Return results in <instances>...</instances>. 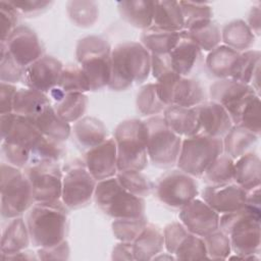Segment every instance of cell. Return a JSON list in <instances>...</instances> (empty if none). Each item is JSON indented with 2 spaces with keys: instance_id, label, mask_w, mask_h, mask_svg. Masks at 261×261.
<instances>
[{
  "instance_id": "6da1fadb",
  "label": "cell",
  "mask_w": 261,
  "mask_h": 261,
  "mask_svg": "<svg viewBox=\"0 0 261 261\" xmlns=\"http://www.w3.org/2000/svg\"><path fill=\"white\" fill-rule=\"evenodd\" d=\"M150 73L151 54L140 42L126 41L112 48L110 90L121 92L133 85H141Z\"/></svg>"
},
{
  "instance_id": "d6986e66",
  "label": "cell",
  "mask_w": 261,
  "mask_h": 261,
  "mask_svg": "<svg viewBox=\"0 0 261 261\" xmlns=\"http://www.w3.org/2000/svg\"><path fill=\"white\" fill-rule=\"evenodd\" d=\"M201 197L219 215L236 211L246 205V191L233 181L208 185L203 189Z\"/></svg>"
},
{
  "instance_id": "f546056e",
  "label": "cell",
  "mask_w": 261,
  "mask_h": 261,
  "mask_svg": "<svg viewBox=\"0 0 261 261\" xmlns=\"http://www.w3.org/2000/svg\"><path fill=\"white\" fill-rule=\"evenodd\" d=\"M76 142L87 149H91L107 139V128L103 121L94 116H83L71 127Z\"/></svg>"
},
{
  "instance_id": "d4e9b609",
  "label": "cell",
  "mask_w": 261,
  "mask_h": 261,
  "mask_svg": "<svg viewBox=\"0 0 261 261\" xmlns=\"http://www.w3.org/2000/svg\"><path fill=\"white\" fill-rule=\"evenodd\" d=\"M135 260L147 261L163 251V229L154 223L148 222L141 233L133 242Z\"/></svg>"
},
{
  "instance_id": "484cf974",
  "label": "cell",
  "mask_w": 261,
  "mask_h": 261,
  "mask_svg": "<svg viewBox=\"0 0 261 261\" xmlns=\"http://www.w3.org/2000/svg\"><path fill=\"white\" fill-rule=\"evenodd\" d=\"M116 4L121 18L128 24L143 31L153 24L155 1L128 0Z\"/></svg>"
},
{
  "instance_id": "836d02e7",
  "label": "cell",
  "mask_w": 261,
  "mask_h": 261,
  "mask_svg": "<svg viewBox=\"0 0 261 261\" xmlns=\"http://www.w3.org/2000/svg\"><path fill=\"white\" fill-rule=\"evenodd\" d=\"M241 52H238L223 44L208 52L205 65L208 71L216 79H230L233 66Z\"/></svg>"
},
{
  "instance_id": "ac0fdd59",
  "label": "cell",
  "mask_w": 261,
  "mask_h": 261,
  "mask_svg": "<svg viewBox=\"0 0 261 261\" xmlns=\"http://www.w3.org/2000/svg\"><path fill=\"white\" fill-rule=\"evenodd\" d=\"M84 162L97 181L115 176L118 172V167L114 138H107L101 144L88 149Z\"/></svg>"
},
{
  "instance_id": "bcb514c9",
  "label": "cell",
  "mask_w": 261,
  "mask_h": 261,
  "mask_svg": "<svg viewBox=\"0 0 261 261\" xmlns=\"http://www.w3.org/2000/svg\"><path fill=\"white\" fill-rule=\"evenodd\" d=\"M64 148L62 143L42 136L31 152V162L51 161L58 162L63 156ZM29 163V164H30Z\"/></svg>"
},
{
  "instance_id": "f5cc1de1",
  "label": "cell",
  "mask_w": 261,
  "mask_h": 261,
  "mask_svg": "<svg viewBox=\"0 0 261 261\" xmlns=\"http://www.w3.org/2000/svg\"><path fill=\"white\" fill-rule=\"evenodd\" d=\"M19 13L11 5V3L5 0L0 1V33L1 42H5L10 34L17 27V19Z\"/></svg>"
},
{
  "instance_id": "91938a15",
  "label": "cell",
  "mask_w": 261,
  "mask_h": 261,
  "mask_svg": "<svg viewBox=\"0 0 261 261\" xmlns=\"http://www.w3.org/2000/svg\"><path fill=\"white\" fill-rule=\"evenodd\" d=\"M168 70H173L168 54H151V73L155 80Z\"/></svg>"
},
{
  "instance_id": "30bf717a",
  "label": "cell",
  "mask_w": 261,
  "mask_h": 261,
  "mask_svg": "<svg viewBox=\"0 0 261 261\" xmlns=\"http://www.w3.org/2000/svg\"><path fill=\"white\" fill-rule=\"evenodd\" d=\"M97 182L84 161L73 160L63 171L61 201L68 209L86 206L94 197Z\"/></svg>"
},
{
  "instance_id": "4dcf8cb0",
  "label": "cell",
  "mask_w": 261,
  "mask_h": 261,
  "mask_svg": "<svg viewBox=\"0 0 261 261\" xmlns=\"http://www.w3.org/2000/svg\"><path fill=\"white\" fill-rule=\"evenodd\" d=\"M41 134L57 142H65L71 135L70 123L64 121L55 111L53 105L48 106L34 120Z\"/></svg>"
},
{
  "instance_id": "f6af8a7d",
  "label": "cell",
  "mask_w": 261,
  "mask_h": 261,
  "mask_svg": "<svg viewBox=\"0 0 261 261\" xmlns=\"http://www.w3.org/2000/svg\"><path fill=\"white\" fill-rule=\"evenodd\" d=\"M209 260H225L231 254L229 237L220 228L202 238Z\"/></svg>"
},
{
  "instance_id": "44dd1931",
  "label": "cell",
  "mask_w": 261,
  "mask_h": 261,
  "mask_svg": "<svg viewBox=\"0 0 261 261\" xmlns=\"http://www.w3.org/2000/svg\"><path fill=\"white\" fill-rule=\"evenodd\" d=\"M168 126L179 137L187 138L201 132V123L196 107L169 105L162 114Z\"/></svg>"
},
{
  "instance_id": "ee69618b",
  "label": "cell",
  "mask_w": 261,
  "mask_h": 261,
  "mask_svg": "<svg viewBox=\"0 0 261 261\" xmlns=\"http://www.w3.org/2000/svg\"><path fill=\"white\" fill-rule=\"evenodd\" d=\"M149 221L146 216L138 218H119L111 223L113 236L119 242L133 243Z\"/></svg>"
},
{
  "instance_id": "f907efd6",
  "label": "cell",
  "mask_w": 261,
  "mask_h": 261,
  "mask_svg": "<svg viewBox=\"0 0 261 261\" xmlns=\"http://www.w3.org/2000/svg\"><path fill=\"white\" fill-rule=\"evenodd\" d=\"M260 113V96L256 95L247 103L243 109L237 124L246 127L259 137L261 134Z\"/></svg>"
},
{
  "instance_id": "94428289",
  "label": "cell",
  "mask_w": 261,
  "mask_h": 261,
  "mask_svg": "<svg viewBox=\"0 0 261 261\" xmlns=\"http://www.w3.org/2000/svg\"><path fill=\"white\" fill-rule=\"evenodd\" d=\"M111 259L112 260H135L133 243H129V242L117 243L112 249Z\"/></svg>"
},
{
  "instance_id": "5b68a950",
  "label": "cell",
  "mask_w": 261,
  "mask_h": 261,
  "mask_svg": "<svg viewBox=\"0 0 261 261\" xmlns=\"http://www.w3.org/2000/svg\"><path fill=\"white\" fill-rule=\"evenodd\" d=\"M112 48L108 41L100 36H86L75 46V58L85 72L91 91L108 87L111 74Z\"/></svg>"
},
{
  "instance_id": "ba28073f",
  "label": "cell",
  "mask_w": 261,
  "mask_h": 261,
  "mask_svg": "<svg viewBox=\"0 0 261 261\" xmlns=\"http://www.w3.org/2000/svg\"><path fill=\"white\" fill-rule=\"evenodd\" d=\"M222 153L221 138L211 137L200 132L182 139L176 166L194 177H201L210 164Z\"/></svg>"
},
{
  "instance_id": "d6a6232c",
  "label": "cell",
  "mask_w": 261,
  "mask_h": 261,
  "mask_svg": "<svg viewBox=\"0 0 261 261\" xmlns=\"http://www.w3.org/2000/svg\"><path fill=\"white\" fill-rule=\"evenodd\" d=\"M164 31L181 32L185 29V20L178 1H155L153 24Z\"/></svg>"
},
{
  "instance_id": "5bb4252c",
  "label": "cell",
  "mask_w": 261,
  "mask_h": 261,
  "mask_svg": "<svg viewBox=\"0 0 261 261\" xmlns=\"http://www.w3.org/2000/svg\"><path fill=\"white\" fill-rule=\"evenodd\" d=\"M1 142L32 149L43 136L33 120L14 112L0 115Z\"/></svg>"
},
{
  "instance_id": "680465c9",
  "label": "cell",
  "mask_w": 261,
  "mask_h": 261,
  "mask_svg": "<svg viewBox=\"0 0 261 261\" xmlns=\"http://www.w3.org/2000/svg\"><path fill=\"white\" fill-rule=\"evenodd\" d=\"M17 89L13 84L0 83V115L13 112V101Z\"/></svg>"
},
{
  "instance_id": "e0dca14e",
  "label": "cell",
  "mask_w": 261,
  "mask_h": 261,
  "mask_svg": "<svg viewBox=\"0 0 261 261\" xmlns=\"http://www.w3.org/2000/svg\"><path fill=\"white\" fill-rule=\"evenodd\" d=\"M219 217L215 210L198 198L180 208L178 214L179 221L186 228L201 238L219 228Z\"/></svg>"
},
{
  "instance_id": "9a60e30c",
  "label": "cell",
  "mask_w": 261,
  "mask_h": 261,
  "mask_svg": "<svg viewBox=\"0 0 261 261\" xmlns=\"http://www.w3.org/2000/svg\"><path fill=\"white\" fill-rule=\"evenodd\" d=\"M9 53L22 67H28L44 55V47L37 33L28 25H17L5 42Z\"/></svg>"
},
{
  "instance_id": "277c9868",
  "label": "cell",
  "mask_w": 261,
  "mask_h": 261,
  "mask_svg": "<svg viewBox=\"0 0 261 261\" xmlns=\"http://www.w3.org/2000/svg\"><path fill=\"white\" fill-rule=\"evenodd\" d=\"M118 171H143L149 162L147 128L144 120L137 118L119 122L114 129Z\"/></svg>"
},
{
  "instance_id": "8d00e7d4",
  "label": "cell",
  "mask_w": 261,
  "mask_h": 261,
  "mask_svg": "<svg viewBox=\"0 0 261 261\" xmlns=\"http://www.w3.org/2000/svg\"><path fill=\"white\" fill-rule=\"evenodd\" d=\"M205 101V92L201 83L193 77L180 76L174 85L171 105L196 107Z\"/></svg>"
},
{
  "instance_id": "6125c7cd",
  "label": "cell",
  "mask_w": 261,
  "mask_h": 261,
  "mask_svg": "<svg viewBox=\"0 0 261 261\" xmlns=\"http://www.w3.org/2000/svg\"><path fill=\"white\" fill-rule=\"evenodd\" d=\"M246 23L250 28V30L253 32V34L256 37H259L261 34V10H260V4L253 5L248 13V17L246 20Z\"/></svg>"
},
{
  "instance_id": "c3c4849f",
  "label": "cell",
  "mask_w": 261,
  "mask_h": 261,
  "mask_svg": "<svg viewBox=\"0 0 261 261\" xmlns=\"http://www.w3.org/2000/svg\"><path fill=\"white\" fill-rule=\"evenodd\" d=\"M24 69L12 57L5 44L0 42V81L13 85L22 82Z\"/></svg>"
},
{
  "instance_id": "52a82bcc",
  "label": "cell",
  "mask_w": 261,
  "mask_h": 261,
  "mask_svg": "<svg viewBox=\"0 0 261 261\" xmlns=\"http://www.w3.org/2000/svg\"><path fill=\"white\" fill-rule=\"evenodd\" d=\"M93 198L98 208L113 219L145 216L144 198L127 192L116 176L98 181Z\"/></svg>"
},
{
  "instance_id": "4fadbf2b",
  "label": "cell",
  "mask_w": 261,
  "mask_h": 261,
  "mask_svg": "<svg viewBox=\"0 0 261 261\" xmlns=\"http://www.w3.org/2000/svg\"><path fill=\"white\" fill-rule=\"evenodd\" d=\"M209 94L212 101L220 104L227 111L233 124L238 123L247 103L258 95L250 85L232 79L215 81L209 88Z\"/></svg>"
},
{
  "instance_id": "7a4b0ae2",
  "label": "cell",
  "mask_w": 261,
  "mask_h": 261,
  "mask_svg": "<svg viewBox=\"0 0 261 261\" xmlns=\"http://www.w3.org/2000/svg\"><path fill=\"white\" fill-rule=\"evenodd\" d=\"M261 210L245 205L244 207L219 217V228L230 240L231 252L242 260H258L261 246Z\"/></svg>"
},
{
  "instance_id": "d590c367",
  "label": "cell",
  "mask_w": 261,
  "mask_h": 261,
  "mask_svg": "<svg viewBox=\"0 0 261 261\" xmlns=\"http://www.w3.org/2000/svg\"><path fill=\"white\" fill-rule=\"evenodd\" d=\"M180 39V32L164 31L154 25L141 34V44L150 54H169Z\"/></svg>"
},
{
  "instance_id": "f35d334b",
  "label": "cell",
  "mask_w": 261,
  "mask_h": 261,
  "mask_svg": "<svg viewBox=\"0 0 261 261\" xmlns=\"http://www.w3.org/2000/svg\"><path fill=\"white\" fill-rule=\"evenodd\" d=\"M66 13L74 25L88 29L98 20L99 5L96 1L70 0L66 3Z\"/></svg>"
},
{
  "instance_id": "2e32d148",
  "label": "cell",
  "mask_w": 261,
  "mask_h": 261,
  "mask_svg": "<svg viewBox=\"0 0 261 261\" xmlns=\"http://www.w3.org/2000/svg\"><path fill=\"white\" fill-rule=\"evenodd\" d=\"M63 67V63L58 58L43 55L25 67L22 83L27 88L47 94L57 86Z\"/></svg>"
},
{
  "instance_id": "ffe728a7",
  "label": "cell",
  "mask_w": 261,
  "mask_h": 261,
  "mask_svg": "<svg viewBox=\"0 0 261 261\" xmlns=\"http://www.w3.org/2000/svg\"><path fill=\"white\" fill-rule=\"evenodd\" d=\"M196 110L201 123V132L216 138H223L233 125L227 111L218 103L210 100L204 101Z\"/></svg>"
},
{
  "instance_id": "7dc6e473",
  "label": "cell",
  "mask_w": 261,
  "mask_h": 261,
  "mask_svg": "<svg viewBox=\"0 0 261 261\" xmlns=\"http://www.w3.org/2000/svg\"><path fill=\"white\" fill-rule=\"evenodd\" d=\"M184 20L185 29L187 30L198 23L213 19V10L208 3L205 2H193V1H178Z\"/></svg>"
},
{
  "instance_id": "9f6ffc18",
  "label": "cell",
  "mask_w": 261,
  "mask_h": 261,
  "mask_svg": "<svg viewBox=\"0 0 261 261\" xmlns=\"http://www.w3.org/2000/svg\"><path fill=\"white\" fill-rule=\"evenodd\" d=\"M11 5L17 10V12L28 16L38 15L51 7L54 3L48 0H9Z\"/></svg>"
},
{
  "instance_id": "be15d7a7",
  "label": "cell",
  "mask_w": 261,
  "mask_h": 261,
  "mask_svg": "<svg viewBox=\"0 0 261 261\" xmlns=\"http://www.w3.org/2000/svg\"><path fill=\"white\" fill-rule=\"evenodd\" d=\"M1 259L4 261H7V260H39L37 252L35 253L28 249L16 252V253L8 254V255H1Z\"/></svg>"
},
{
  "instance_id": "8fae6325",
  "label": "cell",
  "mask_w": 261,
  "mask_h": 261,
  "mask_svg": "<svg viewBox=\"0 0 261 261\" xmlns=\"http://www.w3.org/2000/svg\"><path fill=\"white\" fill-rule=\"evenodd\" d=\"M23 171L31 184L35 202L61 200L63 171L58 162H32Z\"/></svg>"
},
{
  "instance_id": "ab89813d",
  "label": "cell",
  "mask_w": 261,
  "mask_h": 261,
  "mask_svg": "<svg viewBox=\"0 0 261 261\" xmlns=\"http://www.w3.org/2000/svg\"><path fill=\"white\" fill-rule=\"evenodd\" d=\"M62 94L66 93H87L91 91L90 83L80 65H65L55 87Z\"/></svg>"
},
{
  "instance_id": "03108f58",
  "label": "cell",
  "mask_w": 261,
  "mask_h": 261,
  "mask_svg": "<svg viewBox=\"0 0 261 261\" xmlns=\"http://www.w3.org/2000/svg\"><path fill=\"white\" fill-rule=\"evenodd\" d=\"M153 260H176L175 259V256L174 255H172V254H170L169 252H160L159 254H157L154 258H153Z\"/></svg>"
},
{
  "instance_id": "cb8c5ba5",
  "label": "cell",
  "mask_w": 261,
  "mask_h": 261,
  "mask_svg": "<svg viewBox=\"0 0 261 261\" xmlns=\"http://www.w3.org/2000/svg\"><path fill=\"white\" fill-rule=\"evenodd\" d=\"M50 93L54 100L53 107L64 121L74 123L84 116L89 103L85 93L62 94L55 88Z\"/></svg>"
},
{
  "instance_id": "6f0895ef",
  "label": "cell",
  "mask_w": 261,
  "mask_h": 261,
  "mask_svg": "<svg viewBox=\"0 0 261 261\" xmlns=\"http://www.w3.org/2000/svg\"><path fill=\"white\" fill-rule=\"evenodd\" d=\"M37 255L39 260H67L70 255V247L64 240L52 247L38 248Z\"/></svg>"
},
{
  "instance_id": "4316f807",
  "label": "cell",
  "mask_w": 261,
  "mask_h": 261,
  "mask_svg": "<svg viewBox=\"0 0 261 261\" xmlns=\"http://www.w3.org/2000/svg\"><path fill=\"white\" fill-rule=\"evenodd\" d=\"M31 238L25 219L22 216L8 219L1 237V255H8L28 249Z\"/></svg>"
},
{
  "instance_id": "f1b7e54d",
  "label": "cell",
  "mask_w": 261,
  "mask_h": 261,
  "mask_svg": "<svg viewBox=\"0 0 261 261\" xmlns=\"http://www.w3.org/2000/svg\"><path fill=\"white\" fill-rule=\"evenodd\" d=\"M50 105L51 101L47 94L25 87L17 89L15 93L13 112L34 120Z\"/></svg>"
},
{
  "instance_id": "e7e4bbea",
  "label": "cell",
  "mask_w": 261,
  "mask_h": 261,
  "mask_svg": "<svg viewBox=\"0 0 261 261\" xmlns=\"http://www.w3.org/2000/svg\"><path fill=\"white\" fill-rule=\"evenodd\" d=\"M260 186L252 190L246 191V205L261 210V198H260Z\"/></svg>"
},
{
  "instance_id": "11a10c76",
  "label": "cell",
  "mask_w": 261,
  "mask_h": 261,
  "mask_svg": "<svg viewBox=\"0 0 261 261\" xmlns=\"http://www.w3.org/2000/svg\"><path fill=\"white\" fill-rule=\"evenodd\" d=\"M180 76L174 70H168L156 79L155 86L158 97L166 106L171 105L173 88Z\"/></svg>"
},
{
  "instance_id": "b9f144b4",
  "label": "cell",
  "mask_w": 261,
  "mask_h": 261,
  "mask_svg": "<svg viewBox=\"0 0 261 261\" xmlns=\"http://www.w3.org/2000/svg\"><path fill=\"white\" fill-rule=\"evenodd\" d=\"M234 160L225 153L220 154L206 169L204 179L209 185H221L233 181Z\"/></svg>"
},
{
  "instance_id": "816d5d0a",
  "label": "cell",
  "mask_w": 261,
  "mask_h": 261,
  "mask_svg": "<svg viewBox=\"0 0 261 261\" xmlns=\"http://www.w3.org/2000/svg\"><path fill=\"white\" fill-rule=\"evenodd\" d=\"M189 233L190 231L180 221H173L166 224L163 228L164 249L174 255L176 249Z\"/></svg>"
},
{
  "instance_id": "9c48e42d",
  "label": "cell",
  "mask_w": 261,
  "mask_h": 261,
  "mask_svg": "<svg viewBox=\"0 0 261 261\" xmlns=\"http://www.w3.org/2000/svg\"><path fill=\"white\" fill-rule=\"evenodd\" d=\"M144 122L147 128L149 161L159 168L176 165L182 138L168 126L162 115L148 117Z\"/></svg>"
},
{
  "instance_id": "1f68e13d",
  "label": "cell",
  "mask_w": 261,
  "mask_h": 261,
  "mask_svg": "<svg viewBox=\"0 0 261 261\" xmlns=\"http://www.w3.org/2000/svg\"><path fill=\"white\" fill-rule=\"evenodd\" d=\"M258 136L240 124H233L222 138L223 153L233 160L251 152L258 141Z\"/></svg>"
},
{
  "instance_id": "db71d44e",
  "label": "cell",
  "mask_w": 261,
  "mask_h": 261,
  "mask_svg": "<svg viewBox=\"0 0 261 261\" xmlns=\"http://www.w3.org/2000/svg\"><path fill=\"white\" fill-rule=\"evenodd\" d=\"M1 153L6 160V163L24 169L31 162V151L6 142H1Z\"/></svg>"
},
{
  "instance_id": "74e56055",
  "label": "cell",
  "mask_w": 261,
  "mask_h": 261,
  "mask_svg": "<svg viewBox=\"0 0 261 261\" xmlns=\"http://www.w3.org/2000/svg\"><path fill=\"white\" fill-rule=\"evenodd\" d=\"M184 32L202 52H210L221 43V31L213 19L193 25Z\"/></svg>"
},
{
  "instance_id": "83f0119b",
  "label": "cell",
  "mask_w": 261,
  "mask_h": 261,
  "mask_svg": "<svg viewBox=\"0 0 261 261\" xmlns=\"http://www.w3.org/2000/svg\"><path fill=\"white\" fill-rule=\"evenodd\" d=\"M233 182L245 191L260 186L261 160L257 153L251 151L234 160Z\"/></svg>"
},
{
  "instance_id": "681fc988",
  "label": "cell",
  "mask_w": 261,
  "mask_h": 261,
  "mask_svg": "<svg viewBox=\"0 0 261 261\" xmlns=\"http://www.w3.org/2000/svg\"><path fill=\"white\" fill-rule=\"evenodd\" d=\"M176 260H204L208 259L206 247L201 237L190 232L180 243L174 253ZM209 260V259H208Z\"/></svg>"
},
{
  "instance_id": "8992f818",
  "label": "cell",
  "mask_w": 261,
  "mask_h": 261,
  "mask_svg": "<svg viewBox=\"0 0 261 261\" xmlns=\"http://www.w3.org/2000/svg\"><path fill=\"white\" fill-rule=\"evenodd\" d=\"M0 175L1 216L5 219L22 216L35 203L32 187L23 169L2 162Z\"/></svg>"
},
{
  "instance_id": "7c38bea8",
  "label": "cell",
  "mask_w": 261,
  "mask_h": 261,
  "mask_svg": "<svg viewBox=\"0 0 261 261\" xmlns=\"http://www.w3.org/2000/svg\"><path fill=\"white\" fill-rule=\"evenodd\" d=\"M155 193L164 205L173 209H180L197 198L199 188L194 176L177 168L164 173L158 179Z\"/></svg>"
},
{
  "instance_id": "3957f363",
  "label": "cell",
  "mask_w": 261,
  "mask_h": 261,
  "mask_svg": "<svg viewBox=\"0 0 261 261\" xmlns=\"http://www.w3.org/2000/svg\"><path fill=\"white\" fill-rule=\"evenodd\" d=\"M68 208L61 200L35 202L25 216L31 244L36 248L52 247L65 240Z\"/></svg>"
},
{
  "instance_id": "7402d4cb",
  "label": "cell",
  "mask_w": 261,
  "mask_h": 261,
  "mask_svg": "<svg viewBox=\"0 0 261 261\" xmlns=\"http://www.w3.org/2000/svg\"><path fill=\"white\" fill-rule=\"evenodd\" d=\"M172 69L181 76H189L202 57L201 49L180 32V39L168 54Z\"/></svg>"
},
{
  "instance_id": "7bdbcfd3",
  "label": "cell",
  "mask_w": 261,
  "mask_h": 261,
  "mask_svg": "<svg viewBox=\"0 0 261 261\" xmlns=\"http://www.w3.org/2000/svg\"><path fill=\"white\" fill-rule=\"evenodd\" d=\"M115 176L121 186L135 196L145 198L150 196L153 191L152 181L142 171H118Z\"/></svg>"
},
{
  "instance_id": "60d3db41",
  "label": "cell",
  "mask_w": 261,
  "mask_h": 261,
  "mask_svg": "<svg viewBox=\"0 0 261 261\" xmlns=\"http://www.w3.org/2000/svg\"><path fill=\"white\" fill-rule=\"evenodd\" d=\"M136 107L139 113L151 117L163 113L167 106L158 97L155 83H148L139 89L136 97Z\"/></svg>"
},
{
  "instance_id": "603a6c76",
  "label": "cell",
  "mask_w": 261,
  "mask_h": 261,
  "mask_svg": "<svg viewBox=\"0 0 261 261\" xmlns=\"http://www.w3.org/2000/svg\"><path fill=\"white\" fill-rule=\"evenodd\" d=\"M260 64L261 53L259 50L250 49L241 52L233 66L230 79L243 84L250 85L259 95Z\"/></svg>"
},
{
  "instance_id": "e575fe53",
  "label": "cell",
  "mask_w": 261,
  "mask_h": 261,
  "mask_svg": "<svg viewBox=\"0 0 261 261\" xmlns=\"http://www.w3.org/2000/svg\"><path fill=\"white\" fill-rule=\"evenodd\" d=\"M220 31L223 45L238 52L250 50L255 43L256 36L243 19H233L225 23Z\"/></svg>"
}]
</instances>
